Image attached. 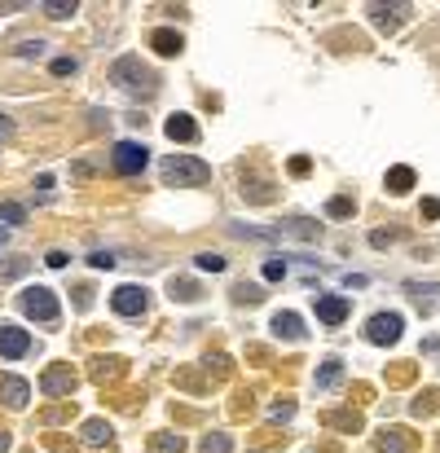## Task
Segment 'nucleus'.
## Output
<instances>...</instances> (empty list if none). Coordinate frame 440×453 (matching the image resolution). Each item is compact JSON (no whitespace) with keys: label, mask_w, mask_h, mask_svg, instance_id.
I'll return each instance as SVG.
<instances>
[{"label":"nucleus","mask_w":440,"mask_h":453,"mask_svg":"<svg viewBox=\"0 0 440 453\" xmlns=\"http://www.w3.org/2000/svg\"><path fill=\"white\" fill-rule=\"evenodd\" d=\"M9 242V229H0V247H5Z\"/></svg>","instance_id":"nucleus-40"},{"label":"nucleus","mask_w":440,"mask_h":453,"mask_svg":"<svg viewBox=\"0 0 440 453\" xmlns=\"http://www.w3.org/2000/svg\"><path fill=\"white\" fill-rule=\"evenodd\" d=\"M308 167H313V163H308L304 155H300V159H291V176H308Z\"/></svg>","instance_id":"nucleus-35"},{"label":"nucleus","mask_w":440,"mask_h":453,"mask_svg":"<svg viewBox=\"0 0 440 453\" xmlns=\"http://www.w3.org/2000/svg\"><path fill=\"white\" fill-rule=\"evenodd\" d=\"M199 453H229V435H225V431L203 435V449H199Z\"/></svg>","instance_id":"nucleus-23"},{"label":"nucleus","mask_w":440,"mask_h":453,"mask_svg":"<svg viewBox=\"0 0 440 453\" xmlns=\"http://www.w3.org/2000/svg\"><path fill=\"white\" fill-rule=\"evenodd\" d=\"M339 379H344V365H339V361H326L321 370H317V388L331 392V388H339Z\"/></svg>","instance_id":"nucleus-17"},{"label":"nucleus","mask_w":440,"mask_h":453,"mask_svg":"<svg viewBox=\"0 0 440 453\" xmlns=\"http://www.w3.org/2000/svg\"><path fill=\"white\" fill-rule=\"evenodd\" d=\"M110 84H119V88H141V93H150V88H154V75L141 66V58H119L115 66H110Z\"/></svg>","instance_id":"nucleus-3"},{"label":"nucleus","mask_w":440,"mask_h":453,"mask_svg":"<svg viewBox=\"0 0 440 453\" xmlns=\"http://www.w3.org/2000/svg\"><path fill=\"white\" fill-rule=\"evenodd\" d=\"M234 295L242 299V304H260V299H265V295H260V287H238Z\"/></svg>","instance_id":"nucleus-31"},{"label":"nucleus","mask_w":440,"mask_h":453,"mask_svg":"<svg viewBox=\"0 0 440 453\" xmlns=\"http://www.w3.org/2000/svg\"><path fill=\"white\" fill-rule=\"evenodd\" d=\"M0 396H5V405H13V409H22L27 400H31V388L22 379H0Z\"/></svg>","instance_id":"nucleus-14"},{"label":"nucleus","mask_w":440,"mask_h":453,"mask_svg":"<svg viewBox=\"0 0 440 453\" xmlns=\"http://www.w3.org/2000/svg\"><path fill=\"white\" fill-rule=\"evenodd\" d=\"M172 295L189 304V299H199V287H194V282H185V277H172Z\"/></svg>","instance_id":"nucleus-24"},{"label":"nucleus","mask_w":440,"mask_h":453,"mask_svg":"<svg viewBox=\"0 0 440 453\" xmlns=\"http://www.w3.org/2000/svg\"><path fill=\"white\" fill-rule=\"evenodd\" d=\"M163 132H168L172 141H185V145H189V141H199V124H194L189 114H172V119L163 124Z\"/></svg>","instance_id":"nucleus-13"},{"label":"nucleus","mask_w":440,"mask_h":453,"mask_svg":"<svg viewBox=\"0 0 440 453\" xmlns=\"http://www.w3.org/2000/svg\"><path fill=\"white\" fill-rule=\"evenodd\" d=\"M269 418L273 423H291V418H295V405H291V400H278V405L269 409Z\"/></svg>","instance_id":"nucleus-25"},{"label":"nucleus","mask_w":440,"mask_h":453,"mask_svg":"<svg viewBox=\"0 0 440 453\" xmlns=\"http://www.w3.org/2000/svg\"><path fill=\"white\" fill-rule=\"evenodd\" d=\"M405 18H410V5H370V22L379 31H396Z\"/></svg>","instance_id":"nucleus-9"},{"label":"nucleus","mask_w":440,"mask_h":453,"mask_svg":"<svg viewBox=\"0 0 440 453\" xmlns=\"http://www.w3.org/2000/svg\"><path fill=\"white\" fill-rule=\"evenodd\" d=\"M392 238H396V233H383V229H379V233H370V242H374V247H387Z\"/></svg>","instance_id":"nucleus-38"},{"label":"nucleus","mask_w":440,"mask_h":453,"mask_svg":"<svg viewBox=\"0 0 440 453\" xmlns=\"http://www.w3.org/2000/svg\"><path fill=\"white\" fill-rule=\"evenodd\" d=\"M44 264H48V268H67V251H48Z\"/></svg>","instance_id":"nucleus-34"},{"label":"nucleus","mask_w":440,"mask_h":453,"mask_svg":"<svg viewBox=\"0 0 440 453\" xmlns=\"http://www.w3.org/2000/svg\"><path fill=\"white\" fill-rule=\"evenodd\" d=\"M5 449H9V435H5V431H0V453H5Z\"/></svg>","instance_id":"nucleus-39"},{"label":"nucleus","mask_w":440,"mask_h":453,"mask_svg":"<svg viewBox=\"0 0 440 453\" xmlns=\"http://www.w3.org/2000/svg\"><path fill=\"white\" fill-rule=\"evenodd\" d=\"M331 423L344 427V431H356V427H361V418H356V414H331Z\"/></svg>","instance_id":"nucleus-28"},{"label":"nucleus","mask_w":440,"mask_h":453,"mask_svg":"<svg viewBox=\"0 0 440 453\" xmlns=\"http://www.w3.org/2000/svg\"><path fill=\"white\" fill-rule=\"evenodd\" d=\"M401 330H405L401 313H374L370 322H366V339H370V343H396Z\"/></svg>","instance_id":"nucleus-5"},{"label":"nucleus","mask_w":440,"mask_h":453,"mask_svg":"<svg viewBox=\"0 0 440 453\" xmlns=\"http://www.w3.org/2000/svg\"><path fill=\"white\" fill-rule=\"evenodd\" d=\"M194 264H199L203 273H225V256H216V251H203V256H194Z\"/></svg>","instance_id":"nucleus-22"},{"label":"nucleus","mask_w":440,"mask_h":453,"mask_svg":"<svg viewBox=\"0 0 440 453\" xmlns=\"http://www.w3.org/2000/svg\"><path fill=\"white\" fill-rule=\"evenodd\" d=\"M150 48H154L159 58H176V53H181V48H185V40L176 36L172 27H159V31H150Z\"/></svg>","instance_id":"nucleus-11"},{"label":"nucleus","mask_w":440,"mask_h":453,"mask_svg":"<svg viewBox=\"0 0 440 453\" xmlns=\"http://www.w3.org/2000/svg\"><path fill=\"white\" fill-rule=\"evenodd\" d=\"M84 440H88V445H110V427L93 418V423H84Z\"/></svg>","instance_id":"nucleus-20"},{"label":"nucleus","mask_w":440,"mask_h":453,"mask_svg":"<svg viewBox=\"0 0 440 453\" xmlns=\"http://www.w3.org/2000/svg\"><path fill=\"white\" fill-rule=\"evenodd\" d=\"M22 221H27L22 203H0V225H22Z\"/></svg>","instance_id":"nucleus-21"},{"label":"nucleus","mask_w":440,"mask_h":453,"mask_svg":"<svg viewBox=\"0 0 440 453\" xmlns=\"http://www.w3.org/2000/svg\"><path fill=\"white\" fill-rule=\"evenodd\" d=\"M18 308L31 317V322H58V299H53V291H48V287H27L22 295H18Z\"/></svg>","instance_id":"nucleus-2"},{"label":"nucleus","mask_w":440,"mask_h":453,"mask_svg":"<svg viewBox=\"0 0 440 453\" xmlns=\"http://www.w3.org/2000/svg\"><path fill=\"white\" fill-rule=\"evenodd\" d=\"M313 304H317V317H321L326 326H344L348 313H352V304H348L344 295H317Z\"/></svg>","instance_id":"nucleus-7"},{"label":"nucleus","mask_w":440,"mask_h":453,"mask_svg":"<svg viewBox=\"0 0 440 453\" xmlns=\"http://www.w3.org/2000/svg\"><path fill=\"white\" fill-rule=\"evenodd\" d=\"M0 132H9V119H0Z\"/></svg>","instance_id":"nucleus-41"},{"label":"nucleus","mask_w":440,"mask_h":453,"mask_svg":"<svg viewBox=\"0 0 440 453\" xmlns=\"http://www.w3.org/2000/svg\"><path fill=\"white\" fill-rule=\"evenodd\" d=\"M273 334H278V339L300 343L304 339V322H300L295 313H273Z\"/></svg>","instance_id":"nucleus-12"},{"label":"nucleus","mask_w":440,"mask_h":453,"mask_svg":"<svg viewBox=\"0 0 440 453\" xmlns=\"http://www.w3.org/2000/svg\"><path fill=\"white\" fill-rule=\"evenodd\" d=\"M110 163H115V172L137 176V172H145V163H150V150H145L141 141H119L115 150H110Z\"/></svg>","instance_id":"nucleus-4"},{"label":"nucleus","mask_w":440,"mask_h":453,"mask_svg":"<svg viewBox=\"0 0 440 453\" xmlns=\"http://www.w3.org/2000/svg\"><path fill=\"white\" fill-rule=\"evenodd\" d=\"M110 308H115L119 317H141L145 308H150V295H145V287H119L115 295H110Z\"/></svg>","instance_id":"nucleus-6"},{"label":"nucleus","mask_w":440,"mask_h":453,"mask_svg":"<svg viewBox=\"0 0 440 453\" xmlns=\"http://www.w3.org/2000/svg\"><path fill=\"white\" fill-rule=\"evenodd\" d=\"M150 445H154V453H185V440H181V435H172V431H159Z\"/></svg>","instance_id":"nucleus-18"},{"label":"nucleus","mask_w":440,"mask_h":453,"mask_svg":"<svg viewBox=\"0 0 440 453\" xmlns=\"http://www.w3.org/2000/svg\"><path fill=\"white\" fill-rule=\"evenodd\" d=\"M414 190V167H392V172H387V194H410Z\"/></svg>","instance_id":"nucleus-15"},{"label":"nucleus","mask_w":440,"mask_h":453,"mask_svg":"<svg viewBox=\"0 0 440 453\" xmlns=\"http://www.w3.org/2000/svg\"><path fill=\"white\" fill-rule=\"evenodd\" d=\"M53 75H75V58H58L53 62Z\"/></svg>","instance_id":"nucleus-33"},{"label":"nucleus","mask_w":440,"mask_h":453,"mask_svg":"<svg viewBox=\"0 0 440 453\" xmlns=\"http://www.w3.org/2000/svg\"><path fill=\"white\" fill-rule=\"evenodd\" d=\"M282 277H286V264L282 260H269L265 264V282H282Z\"/></svg>","instance_id":"nucleus-29"},{"label":"nucleus","mask_w":440,"mask_h":453,"mask_svg":"<svg viewBox=\"0 0 440 453\" xmlns=\"http://www.w3.org/2000/svg\"><path fill=\"white\" fill-rule=\"evenodd\" d=\"M40 388H44V396H62V392H71V388H75L71 365H53V370L40 379Z\"/></svg>","instance_id":"nucleus-10"},{"label":"nucleus","mask_w":440,"mask_h":453,"mask_svg":"<svg viewBox=\"0 0 440 453\" xmlns=\"http://www.w3.org/2000/svg\"><path fill=\"white\" fill-rule=\"evenodd\" d=\"M119 365H124V361H115V357H110V361H97V370H93V374H97V379H115V374H119Z\"/></svg>","instance_id":"nucleus-27"},{"label":"nucleus","mask_w":440,"mask_h":453,"mask_svg":"<svg viewBox=\"0 0 440 453\" xmlns=\"http://www.w3.org/2000/svg\"><path fill=\"white\" fill-rule=\"evenodd\" d=\"M422 216H427V221H436V216H440V203H436V198H427V203H422Z\"/></svg>","instance_id":"nucleus-37"},{"label":"nucleus","mask_w":440,"mask_h":453,"mask_svg":"<svg viewBox=\"0 0 440 453\" xmlns=\"http://www.w3.org/2000/svg\"><path fill=\"white\" fill-rule=\"evenodd\" d=\"M352 211H356V203H352V198H344V194H339V198H331V203H326V216H335V221H348Z\"/></svg>","instance_id":"nucleus-19"},{"label":"nucleus","mask_w":440,"mask_h":453,"mask_svg":"<svg viewBox=\"0 0 440 453\" xmlns=\"http://www.w3.org/2000/svg\"><path fill=\"white\" fill-rule=\"evenodd\" d=\"M88 264H93V268H110V264H115V256H110V251H93Z\"/></svg>","instance_id":"nucleus-32"},{"label":"nucleus","mask_w":440,"mask_h":453,"mask_svg":"<svg viewBox=\"0 0 440 453\" xmlns=\"http://www.w3.org/2000/svg\"><path fill=\"white\" fill-rule=\"evenodd\" d=\"M432 400H436L432 392H427V396H418V400H414V414H418V418H422V414H432Z\"/></svg>","instance_id":"nucleus-36"},{"label":"nucleus","mask_w":440,"mask_h":453,"mask_svg":"<svg viewBox=\"0 0 440 453\" xmlns=\"http://www.w3.org/2000/svg\"><path fill=\"white\" fill-rule=\"evenodd\" d=\"M44 13H48V18H71V13H75V5H62V0H48V5H44Z\"/></svg>","instance_id":"nucleus-26"},{"label":"nucleus","mask_w":440,"mask_h":453,"mask_svg":"<svg viewBox=\"0 0 440 453\" xmlns=\"http://www.w3.org/2000/svg\"><path fill=\"white\" fill-rule=\"evenodd\" d=\"M163 180L176 190H199L211 180V167L203 159H194V155H168L163 159Z\"/></svg>","instance_id":"nucleus-1"},{"label":"nucleus","mask_w":440,"mask_h":453,"mask_svg":"<svg viewBox=\"0 0 440 453\" xmlns=\"http://www.w3.org/2000/svg\"><path fill=\"white\" fill-rule=\"evenodd\" d=\"M31 352V334L18 330V326H0V357H27Z\"/></svg>","instance_id":"nucleus-8"},{"label":"nucleus","mask_w":440,"mask_h":453,"mask_svg":"<svg viewBox=\"0 0 440 453\" xmlns=\"http://www.w3.org/2000/svg\"><path fill=\"white\" fill-rule=\"evenodd\" d=\"M27 273V260H9V264H0V277H22Z\"/></svg>","instance_id":"nucleus-30"},{"label":"nucleus","mask_w":440,"mask_h":453,"mask_svg":"<svg viewBox=\"0 0 440 453\" xmlns=\"http://www.w3.org/2000/svg\"><path fill=\"white\" fill-rule=\"evenodd\" d=\"M414 440H410V431H401V427H392V431H383L379 435V453H405Z\"/></svg>","instance_id":"nucleus-16"}]
</instances>
